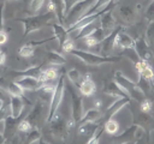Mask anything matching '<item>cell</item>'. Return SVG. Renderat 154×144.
Here are the masks:
<instances>
[{
    "mask_svg": "<svg viewBox=\"0 0 154 144\" xmlns=\"http://www.w3.org/2000/svg\"><path fill=\"white\" fill-rule=\"evenodd\" d=\"M119 122L114 118H109L103 122V131L111 136H116L119 133Z\"/></svg>",
    "mask_w": 154,
    "mask_h": 144,
    "instance_id": "484cf974",
    "label": "cell"
},
{
    "mask_svg": "<svg viewBox=\"0 0 154 144\" xmlns=\"http://www.w3.org/2000/svg\"><path fill=\"white\" fill-rule=\"evenodd\" d=\"M58 78V70L55 67H47V68H42L40 79L43 83H49L52 80H55Z\"/></svg>",
    "mask_w": 154,
    "mask_h": 144,
    "instance_id": "4316f807",
    "label": "cell"
},
{
    "mask_svg": "<svg viewBox=\"0 0 154 144\" xmlns=\"http://www.w3.org/2000/svg\"><path fill=\"white\" fill-rule=\"evenodd\" d=\"M24 90H29V91H37L38 89H41L43 86V82L36 77H20L19 79L16 80Z\"/></svg>",
    "mask_w": 154,
    "mask_h": 144,
    "instance_id": "2e32d148",
    "label": "cell"
},
{
    "mask_svg": "<svg viewBox=\"0 0 154 144\" xmlns=\"http://www.w3.org/2000/svg\"><path fill=\"white\" fill-rule=\"evenodd\" d=\"M135 52L140 59H142L147 62H149L150 59L153 58V54L150 53V47L147 44L143 36H138L135 40Z\"/></svg>",
    "mask_w": 154,
    "mask_h": 144,
    "instance_id": "4fadbf2b",
    "label": "cell"
},
{
    "mask_svg": "<svg viewBox=\"0 0 154 144\" xmlns=\"http://www.w3.org/2000/svg\"><path fill=\"white\" fill-rule=\"evenodd\" d=\"M78 90H79V94L82 96H93L95 94L96 85L93 82L90 74H85L82 78V80H81V83L78 85Z\"/></svg>",
    "mask_w": 154,
    "mask_h": 144,
    "instance_id": "ac0fdd59",
    "label": "cell"
},
{
    "mask_svg": "<svg viewBox=\"0 0 154 144\" xmlns=\"http://www.w3.org/2000/svg\"><path fill=\"white\" fill-rule=\"evenodd\" d=\"M48 124H49V131L52 136L57 139H64L69 133L66 128V119L59 113V110L48 121Z\"/></svg>",
    "mask_w": 154,
    "mask_h": 144,
    "instance_id": "52a82bcc",
    "label": "cell"
},
{
    "mask_svg": "<svg viewBox=\"0 0 154 144\" xmlns=\"http://www.w3.org/2000/svg\"><path fill=\"white\" fill-rule=\"evenodd\" d=\"M7 40H8V35H7V32H6L5 30H1V31H0V46L5 44V43L7 42Z\"/></svg>",
    "mask_w": 154,
    "mask_h": 144,
    "instance_id": "60d3db41",
    "label": "cell"
},
{
    "mask_svg": "<svg viewBox=\"0 0 154 144\" xmlns=\"http://www.w3.org/2000/svg\"><path fill=\"white\" fill-rule=\"evenodd\" d=\"M65 77L61 74L57 82V85H55V90H54V94H53V97H52V101L49 103V107H48V113H47V119H46V122H48L53 116L54 114L59 110L60 108V104L64 100V96H65Z\"/></svg>",
    "mask_w": 154,
    "mask_h": 144,
    "instance_id": "5b68a950",
    "label": "cell"
},
{
    "mask_svg": "<svg viewBox=\"0 0 154 144\" xmlns=\"http://www.w3.org/2000/svg\"><path fill=\"white\" fill-rule=\"evenodd\" d=\"M124 50V49H135V40L125 32L123 29H120L114 38V49Z\"/></svg>",
    "mask_w": 154,
    "mask_h": 144,
    "instance_id": "9c48e42d",
    "label": "cell"
},
{
    "mask_svg": "<svg viewBox=\"0 0 154 144\" xmlns=\"http://www.w3.org/2000/svg\"><path fill=\"white\" fill-rule=\"evenodd\" d=\"M100 127V125L97 122L95 124H82V125H78V134L82 136V137H87L89 136V138L96 132V130Z\"/></svg>",
    "mask_w": 154,
    "mask_h": 144,
    "instance_id": "d4e9b609",
    "label": "cell"
},
{
    "mask_svg": "<svg viewBox=\"0 0 154 144\" xmlns=\"http://www.w3.org/2000/svg\"><path fill=\"white\" fill-rule=\"evenodd\" d=\"M152 108H153V103L149 98H143L141 101V104H140V110L142 113H146V114H149L152 112Z\"/></svg>",
    "mask_w": 154,
    "mask_h": 144,
    "instance_id": "d590c367",
    "label": "cell"
},
{
    "mask_svg": "<svg viewBox=\"0 0 154 144\" xmlns=\"http://www.w3.org/2000/svg\"><path fill=\"white\" fill-rule=\"evenodd\" d=\"M146 18L149 22H154V0H152L148 7L146 8Z\"/></svg>",
    "mask_w": 154,
    "mask_h": 144,
    "instance_id": "f35d334b",
    "label": "cell"
},
{
    "mask_svg": "<svg viewBox=\"0 0 154 144\" xmlns=\"http://www.w3.org/2000/svg\"><path fill=\"white\" fill-rule=\"evenodd\" d=\"M71 54L75 55L76 58H78L79 60H82L84 64L90 65V66H100V65L106 64V62H117V61H119L118 56H103V55H99V54L81 50V49H73L71 52Z\"/></svg>",
    "mask_w": 154,
    "mask_h": 144,
    "instance_id": "277c9868",
    "label": "cell"
},
{
    "mask_svg": "<svg viewBox=\"0 0 154 144\" xmlns=\"http://www.w3.org/2000/svg\"><path fill=\"white\" fill-rule=\"evenodd\" d=\"M138 10L132 5H122L118 8V16L125 24H134L137 19Z\"/></svg>",
    "mask_w": 154,
    "mask_h": 144,
    "instance_id": "30bf717a",
    "label": "cell"
},
{
    "mask_svg": "<svg viewBox=\"0 0 154 144\" xmlns=\"http://www.w3.org/2000/svg\"><path fill=\"white\" fill-rule=\"evenodd\" d=\"M96 0H77L72 7L66 12L64 17V26L69 29L73 24H76L82 17H84L89 10L94 6Z\"/></svg>",
    "mask_w": 154,
    "mask_h": 144,
    "instance_id": "6da1fadb",
    "label": "cell"
},
{
    "mask_svg": "<svg viewBox=\"0 0 154 144\" xmlns=\"http://www.w3.org/2000/svg\"><path fill=\"white\" fill-rule=\"evenodd\" d=\"M130 102V98L129 97H122V98H116L106 109L105 114H102V118L105 121L109 118H114L116 114H118L125 106H128Z\"/></svg>",
    "mask_w": 154,
    "mask_h": 144,
    "instance_id": "7c38bea8",
    "label": "cell"
},
{
    "mask_svg": "<svg viewBox=\"0 0 154 144\" xmlns=\"http://www.w3.org/2000/svg\"><path fill=\"white\" fill-rule=\"evenodd\" d=\"M46 0H31L30 4H29V10L31 12V14H36L40 12V10L42 8V6L45 5Z\"/></svg>",
    "mask_w": 154,
    "mask_h": 144,
    "instance_id": "e575fe53",
    "label": "cell"
},
{
    "mask_svg": "<svg viewBox=\"0 0 154 144\" xmlns=\"http://www.w3.org/2000/svg\"><path fill=\"white\" fill-rule=\"evenodd\" d=\"M60 47H61V49H63L64 52L71 53V52L75 49V42H73V40H72L71 37H67V38L63 42V44H61Z\"/></svg>",
    "mask_w": 154,
    "mask_h": 144,
    "instance_id": "8d00e7d4",
    "label": "cell"
},
{
    "mask_svg": "<svg viewBox=\"0 0 154 144\" xmlns=\"http://www.w3.org/2000/svg\"><path fill=\"white\" fill-rule=\"evenodd\" d=\"M34 53H35V47H32V46L29 44V43L23 44V46L19 48V50H18V54H19L20 56H23V58H31V56L34 55Z\"/></svg>",
    "mask_w": 154,
    "mask_h": 144,
    "instance_id": "d6a6232c",
    "label": "cell"
},
{
    "mask_svg": "<svg viewBox=\"0 0 154 144\" xmlns=\"http://www.w3.org/2000/svg\"><path fill=\"white\" fill-rule=\"evenodd\" d=\"M102 118V113L100 109L96 108H90L88 109L85 113H83V116L81 118L79 122L77 125H82V124H95L97 121H100Z\"/></svg>",
    "mask_w": 154,
    "mask_h": 144,
    "instance_id": "d6986e66",
    "label": "cell"
},
{
    "mask_svg": "<svg viewBox=\"0 0 154 144\" xmlns=\"http://www.w3.org/2000/svg\"><path fill=\"white\" fill-rule=\"evenodd\" d=\"M122 29V26L119 28H116L108 36H106L101 43H100V50H101V54L103 56H109V54L112 53V50L114 49V38L118 34V31Z\"/></svg>",
    "mask_w": 154,
    "mask_h": 144,
    "instance_id": "9a60e30c",
    "label": "cell"
},
{
    "mask_svg": "<svg viewBox=\"0 0 154 144\" xmlns=\"http://www.w3.org/2000/svg\"><path fill=\"white\" fill-rule=\"evenodd\" d=\"M114 82L119 84V86L125 91V94L130 98H134L136 101H142L143 98H146L144 91L140 88V85L134 83L131 79H129L123 72L117 71L114 73Z\"/></svg>",
    "mask_w": 154,
    "mask_h": 144,
    "instance_id": "3957f363",
    "label": "cell"
},
{
    "mask_svg": "<svg viewBox=\"0 0 154 144\" xmlns=\"http://www.w3.org/2000/svg\"><path fill=\"white\" fill-rule=\"evenodd\" d=\"M47 59L52 66H61V65H65V62H66L65 58L57 52H48Z\"/></svg>",
    "mask_w": 154,
    "mask_h": 144,
    "instance_id": "f1b7e54d",
    "label": "cell"
},
{
    "mask_svg": "<svg viewBox=\"0 0 154 144\" xmlns=\"http://www.w3.org/2000/svg\"><path fill=\"white\" fill-rule=\"evenodd\" d=\"M57 18V16L54 13L51 12H46L45 14H34L31 17H26V18H19L18 22L23 23L24 25V32L23 36H26L31 32L38 31L40 29H42L43 26L48 25L49 22L52 19Z\"/></svg>",
    "mask_w": 154,
    "mask_h": 144,
    "instance_id": "7a4b0ae2",
    "label": "cell"
},
{
    "mask_svg": "<svg viewBox=\"0 0 154 144\" xmlns=\"http://www.w3.org/2000/svg\"><path fill=\"white\" fill-rule=\"evenodd\" d=\"M67 78L71 82V84H73L75 86L78 88V85H79V83H81L83 77H82V74L79 73V71L77 68H71L70 71H67Z\"/></svg>",
    "mask_w": 154,
    "mask_h": 144,
    "instance_id": "1f68e13d",
    "label": "cell"
},
{
    "mask_svg": "<svg viewBox=\"0 0 154 144\" xmlns=\"http://www.w3.org/2000/svg\"><path fill=\"white\" fill-rule=\"evenodd\" d=\"M136 142H138V140H136ZM136 142H126V143H122V144H135Z\"/></svg>",
    "mask_w": 154,
    "mask_h": 144,
    "instance_id": "bcb514c9",
    "label": "cell"
},
{
    "mask_svg": "<svg viewBox=\"0 0 154 144\" xmlns=\"http://www.w3.org/2000/svg\"><path fill=\"white\" fill-rule=\"evenodd\" d=\"M6 1H13V0H6Z\"/></svg>",
    "mask_w": 154,
    "mask_h": 144,
    "instance_id": "c3c4849f",
    "label": "cell"
},
{
    "mask_svg": "<svg viewBox=\"0 0 154 144\" xmlns=\"http://www.w3.org/2000/svg\"><path fill=\"white\" fill-rule=\"evenodd\" d=\"M5 61H6V54H5V52H4V50H1V49H0V66H1V65H4V64H5Z\"/></svg>",
    "mask_w": 154,
    "mask_h": 144,
    "instance_id": "ee69618b",
    "label": "cell"
},
{
    "mask_svg": "<svg viewBox=\"0 0 154 144\" xmlns=\"http://www.w3.org/2000/svg\"><path fill=\"white\" fill-rule=\"evenodd\" d=\"M46 104L43 102H41L40 100H37V102L34 104V107L31 108V110L28 113L26 119L32 124L34 127H37V125L40 124L41 119H42V114H43V107Z\"/></svg>",
    "mask_w": 154,
    "mask_h": 144,
    "instance_id": "e0dca14e",
    "label": "cell"
},
{
    "mask_svg": "<svg viewBox=\"0 0 154 144\" xmlns=\"http://www.w3.org/2000/svg\"><path fill=\"white\" fill-rule=\"evenodd\" d=\"M7 94L10 96H18V97H23L24 96V89L17 83V82H11L7 84V86H5Z\"/></svg>",
    "mask_w": 154,
    "mask_h": 144,
    "instance_id": "83f0119b",
    "label": "cell"
},
{
    "mask_svg": "<svg viewBox=\"0 0 154 144\" xmlns=\"http://www.w3.org/2000/svg\"><path fill=\"white\" fill-rule=\"evenodd\" d=\"M135 66H136V70H137L140 78H143L150 83L154 82V68L152 67V65L149 62L140 59L135 62Z\"/></svg>",
    "mask_w": 154,
    "mask_h": 144,
    "instance_id": "5bb4252c",
    "label": "cell"
},
{
    "mask_svg": "<svg viewBox=\"0 0 154 144\" xmlns=\"http://www.w3.org/2000/svg\"><path fill=\"white\" fill-rule=\"evenodd\" d=\"M38 144H48V143H46V142H42V140H41V142H40Z\"/></svg>",
    "mask_w": 154,
    "mask_h": 144,
    "instance_id": "7dc6e473",
    "label": "cell"
},
{
    "mask_svg": "<svg viewBox=\"0 0 154 144\" xmlns=\"http://www.w3.org/2000/svg\"><path fill=\"white\" fill-rule=\"evenodd\" d=\"M4 2H0V31L4 30V19H2V12H4Z\"/></svg>",
    "mask_w": 154,
    "mask_h": 144,
    "instance_id": "b9f144b4",
    "label": "cell"
},
{
    "mask_svg": "<svg viewBox=\"0 0 154 144\" xmlns=\"http://www.w3.org/2000/svg\"><path fill=\"white\" fill-rule=\"evenodd\" d=\"M32 128H34L32 124H31L26 118L22 119V120L17 124V130H18L19 132H22V133H28V132H30Z\"/></svg>",
    "mask_w": 154,
    "mask_h": 144,
    "instance_id": "836d02e7",
    "label": "cell"
},
{
    "mask_svg": "<svg viewBox=\"0 0 154 144\" xmlns=\"http://www.w3.org/2000/svg\"><path fill=\"white\" fill-rule=\"evenodd\" d=\"M41 142V132L38 127H34L26 133V144H38Z\"/></svg>",
    "mask_w": 154,
    "mask_h": 144,
    "instance_id": "f546056e",
    "label": "cell"
},
{
    "mask_svg": "<svg viewBox=\"0 0 154 144\" xmlns=\"http://www.w3.org/2000/svg\"><path fill=\"white\" fill-rule=\"evenodd\" d=\"M103 92L108 96H112V97H116V98H122V97H129L125 91L119 86V84H117L114 80L113 82H108L105 88H103ZM130 98V97H129Z\"/></svg>",
    "mask_w": 154,
    "mask_h": 144,
    "instance_id": "ffe728a7",
    "label": "cell"
},
{
    "mask_svg": "<svg viewBox=\"0 0 154 144\" xmlns=\"http://www.w3.org/2000/svg\"><path fill=\"white\" fill-rule=\"evenodd\" d=\"M143 37H144L147 44H148L150 48L154 47V22H149V23H148Z\"/></svg>",
    "mask_w": 154,
    "mask_h": 144,
    "instance_id": "4dcf8cb0",
    "label": "cell"
},
{
    "mask_svg": "<svg viewBox=\"0 0 154 144\" xmlns=\"http://www.w3.org/2000/svg\"><path fill=\"white\" fill-rule=\"evenodd\" d=\"M51 29H52L53 36H54L55 40L58 41L59 46H61L63 42L69 37V34H67L66 28H65L63 24H52V25H51Z\"/></svg>",
    "mask_w": 154,
    "mask_h": 144,
    "instance_id": "603a6c76",
    "label": "cell"
},
{
    "mask_svg": "<svg viewBox=\"0 0 154 144\" xmlns=\"http://www.w3.org/2000/svg\"><path fill=\"white\" fill-rule=\"evenodd\" d=\"M105 37H106V35L103 34V31H102L101 28L99 26L93 34L88 35V36L84 37L83 40H84L85 46L89 47V48H91V47H95V46H97L99 43H101V41H102Z\"/></svg>",
    "mask_w": 154,
    "mask_h": 144,
    "instance_id": "7402d4cb",
    "label": "cell"
},
{
    "mask_svg": "<svg viewBox=\"0 0 154 144\" xmlns=\"http://www.w3.org/2000/svg\"><path fill=\"white\" fill-rule=\"evenodd\" d=\"M99 23H100V28L103 31V34L106 36H108L116 28H117V20L113 16L112 8L106 11L100 18H99Z\"/></svg>",
    "mask_w": 154,
    "mask_h": 144,
    "instance_id": "8fae6325",
    "label": "cell"
},
{
    "mask_svg": "<svg viewBox=\"0 0 154 144\" xmlns=\"http://www.w3.org/2000/svg\"><path fill=\"white\" fill-rule=\"evenodd\" d=\"M10 108H11V116L18 119L24 109V101L23 97L18 96H10Z\"/></svg>",
    "mask_w": 154,
    "mask_h": 144,
    "instance_id": "44dd1931",
    "label": "cell"
},
{
    "mask_svg": "<svg viewBox=\"0 0 154 144\" xmlns=\"http://www.w3.org/2000/svg\"><path fill=\"white\" fill-rule=\"evenodd\" d=\"M5 142H6V138L4 137V134L0 133V144H5Z\"/></svg>",
    "mask_w": 154,
    "mask_h": 144,
    "instance_id": "f6af8a7d",
    "label": "cell"
},
{
    "mask_svg": "<svg viewBox=\"0 0 154 144\" xmlns=\"http://www.w3.org/2000/svg\"><path fill=\"white\" fill-rule=\"evenodd\" d=\"M93 106H94V108H96V109H101V107H102V100L101 98H94V101H93Z\"/></svg>",
    "mask_w": 154,
    "mask_h": 144,
    "instance_id": "7bdbcfd3",
    "label": "cell"
},
{
    "mask_svg": "<svg viewBox=\"0 0 154 144\" xmlns=\"http://www.w3.org/2000/svg\"><path fill=\"white\" fill-rule=\"evenodd\" d=\"M67 90L70 92V101H71V112L72 116L78 124L81 118L83 116V98L79 92H77L72 85L67 86Z\"/></svg>",
    "mask_w": 154,
    "mask_h": 144,
    "instance_id": "ba28073f",
    "label": "cell"
},
{
    "mask_svg": "<svg viewBox=\"0 0 154 144\" xmlns=\"http://www.w3.org/2000/svg\"><path fill=\"white\" fill-rule=\"evenodd\" d=\"M102 131H103V128L100 126L97 130H96V132L88 139V142L85 143V144H99V140H100V136H101V133H102Z\"/></svg>",
    "mask_w": 154,
    "mask_h": 144,
    "instance_id": "74e56055",
    "label": "cell"
},
{
    "mask_svg": "<svg viewBox=\"0 0 154 144\" xmlns=\"http://www.w3.org/2000/svg\"><path fill=\"white\" fill-rule=\"evenodd\" d=\"M144 134V128L140 124H134L124 130L122 133L113 136V144H122L126 142H136L140 140Z\"/></svg>",
    "mask_w": 154,
    "mask_h": 144,
    "instance_id": "8992f818",
    "label": "cell"
},
{
    "mask_svg": "<svg viewBox=\"0 0 154 144\" xmlns=\"http://www.w3.org/2000/svg\"><path fill=\"white\" fill-rule=\"evenodd\" d=\"M77 0H63V2H64V10H65V14H66V12L72 7V5L76 2Z\"/></svg>",
    "mask_w": 154,
    "mask_h": 144,
    "instance_id": "ab89813d",
    "label": "cell"
},
{
    "mask_svg": "<svg viewBox=\"0 0 154 144\" xmlns=\"http://www.w3.org/2000/svg\"><path fill=\"white\" fill-rule=\"evenodd\" d=\"M41 72H42V67L36 65V66H30L23 71H17V72H14V74L18 76L19 78L20 77H36L40 79Z\"/></svg>",
    "mask_w": 154,
    "mask_h": 144,
    "instance_id": "cb8c5ba5",
    "label": "cell"
}]
</instances>
